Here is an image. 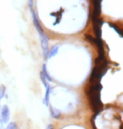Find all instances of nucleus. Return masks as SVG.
Segmentation results:
<instances>
[{"mask_svg": "<svg viewBox=\"0 0 123 129\" xmlns=\"http://www.w3.org/2000/svg\"><path fill=\"white\" fill-rule=\"evenodd\" d=\"M99 84H95L90 86V101L95 109H99L101 107V101H100V88Z\"/></svg>", "mask_w": 123, "mask_h": 129, "instance_id": "obj_1", "label": "nucleus"}, {"mask_svg": "<svg viewBox=\"0 0 123 129\" xmlns=\"http://www.w3.org/2000/svg\"><path fill=\"white\" fill-rule=\"evenodd\" d=\"M41 48H42V52H43V55L44 57L47 56L48 54V38L46 37V35L45 34H42L41 35Z\"/></svg>", "mask_w": 123, "mask_h": 129, "instance_id": "obj_2", "label": "nucleus"}, {"mask_svg": "<svg viewBox=\"0 0 123 129\" xmlns=\"http://www.w3.org/2000/svg\"><path fill=\"white\" fill-rule=\"evenodd\" d=\"M10 117V111L8 106L4 105L2 108V112H1V121L3 123H8L9 122Z\"/></svg>", "mask_w": 123, "mask_h": 129, "instance_id": "obj_3", "label": "nucleus"}, {"mask_svg": "<svg viewBox=\"0 0 123 129\" xmlns=\"http://www.w3.org/2000/svg\"><path fill=\"white\" fill-rule=\"evenodd\" d=\"M100 4H101V0H93V4H94V12L92 14L93 17L99 18L101 11Z\"/></svg>", "mask_w": 123, "mask_h": 129, "instance_id": "obj_4", "label": "nucleus"}, {"mask_svg": "<svg viewBox=\"0 0 123 129\" xmlns=\"http://www.w3.org/2000/svg\"><path fill=\"white\" fill-rule=\"evenodd\" d=\"M31 13H32V16H33V23H34V25H35V27H36V29H37V31L39 33V35H42L43 33V30H42V28H41V25L40 24V21L38 20L37 19V16H36V13L35 11H34V9L33 10H31Z\"/></svg>", "mask_w": 123, "mask_h": 129, "instance_id": "obj_5", "label": "nucleus"}, {"mask_svg": "<svg viewBox=\"0 0 123 129\" xmlns=\"http://www.w3.org/2000/svg\"><path fill=\"white\" fill-rule=\"evenodd\" d=\"M46 94H45V98H44L43 102L45 103V105L46 107H49L50 105V96H51V87L50 85H48L46 87Z\"/></svg>", "mask_w": 123, "mask_h": 129, "instance_id": "obj_6", "label": "nucleus"}, {"mask_svg": "<svg viewBox=\"0 0 123 129\" xmlns=\"http://www.w3.org/2000/svg\"><path fill=\"white\" fill-rule=\"evenodd\" d=\"M49 107H50V114H51V117L55 118V119H58L61 117V112L58 109H57V108L51 107V105H49Z\"/></svg>", "mask_w": 123, "mask_h": 129, "instance_id": "obj_7", "label": "nucleus"}, {"mask_svg": "<svg viewBox=\"0 0 123 129\" xmlns=\"http://www.w3.org/2000/svg\"><path fill=\"white\" fill-rule=\"evenodd\" d=\"M58 49H59L58 46H53V47L51 49V50L48 51L46 59H48V58L50 59V58H51V57H53V56L56 55L57 54V52H58Z\"/></svg>", "mask_w": 123, "mask_h": 129, "instance_id": "obj_8", "label": "nucleus"}, {"mask_svg": "<svg viewBox=\"0 0 123 129\" xmlns=\"http://www.w3.org/2000/svg\"><path fill=\"white\" fill-rule=\"evenodd\" d=\"M41 72H42V73H43L44 76L46 77V81H52L51 77V76H50V75L48 74L47 70H46V64H43V66H42V71H41Z\"/></svg>", "mask_w": 123, "mask_h": 129, "instance_id": "obj_9", "label": "nucleus"}, {"mask_svg": "<svg viewBox=\"0 0 123 129\" xmlns=\"http://www.w3.org/2000/svg\"><path fill=\"white\" fill-rule=\"evenodd\" d=\"M40 77H41V82H42V84H43V86H45V87H46L48 86V81H46V77L44 76V75H43V73L41 71V73H40Z\"/></svg>", "mask_w": 123, "mask_h": 129, "instance_id": "obj_10", "label": "nucleus"}, {"mask_svg": "<svg viewBox=\"0 0 123 129\" xmlns=\"http://www.w3.org/2000/svg\"><path fill=\"white\" fill-rule=\"evenodd\" d=\"M109 26H111L112 28H113V29L116 30V31L117 32V33H119V35H121V36H122V33H121V30L119 29L118 27L116 26V24H109Z\"/></svg>", "mask_w": 123, "mask_h": 129, "instance_id": "obj_11", "label": "nucleus"}, {"mask_svg": "<svg viewBox=\"0 0 123 129\" xmlns=\"http://www.w3.org/2000/svg\"><path fill=\"white\" fill-rule=\"evenodd\" d=\"M5 129H18V127H17V125L15 124L14 122H10Z\"/></svg>", "mask_w": 123, "mask_h": 129, "instance_id": "obj_12", "label": "nucleus"}, {"mask_svg": "<svg viewBox=\"0 0 123 129\" xmlns=\"http://www.w3.org/2000/svg\"><path fill=\"white\" fill-rule=\"evenodd\" d=\"M5 91H6V90H5V87L4 86H2L1 87H0V98H3V97L4 96Z\"/></svg>", "mask_w": 123, "mask_h": 129, "instance_id": "obj_13", "label": "nucleus"}, {"mask_svg": "<svg viewBox=\"0 0 123 129\" xmlns=\"http://www.w3.org/2000/svg\"><path fill=\"white\" fill-rule=\"evenodd\" d=\"M85 37L87 38V40H90V42H92V43H95V39H94V38L92 37V36L86 35H85Z\"/></svg>", "mask_w": 123, "mask_h": 129, "instance_id": "obj_14", "label": "nucleus"}, {"mask_svg": "<svg viewBox=\"0 0 123 129\" xmlns=\"http://www.w3.org/2000/svg\"><path fill=\"white\" fill-rule=\"evenodd\" d=\"M33 6H34V1L33 0H29V8L30 10H33Z\"/></svg>", "mask_w": 123, "mask_h": 129, "instance_id": "obj_15", "label": "nucleus"}, {"mask_svg": "<svg viewBox=\"0 0 123 129\" xmlns=\"http://www.w3.org/2000/svg\"><path fill=\"white\" fill-rule=\"evenodd\" d=\"M0 129H4V123H3V122L1 120H0Z\"/></svg>", "mask_w": 123, "mask_h": 129, "instance_id": "obj_16", "label": "nucleus"}, {"mask_svg": "<svg viewBox=\"0 0 123 129\" xmlns=\"http://www.w3.org/2000/svg\"><path fill=\"white\" fill-rule=\"evenodd\" d=\"M46 129H53V127H52L51 125H48L47 127H46Z\"/></svg>", "mask_w": 123, "mask_h": 129, "instance_id": "obj_17", "label": "nucleus"}, {"mask_svg": "<svg viewBox=\"0 0 123 129\" xmlns=\"http://www.w3.org/2000/svg\"><path fill=\"white\" fill-rule=\"evenodd\" d=\"M0 99H1V98H0Z\"/></svg>", "mask_w": 123, "mask_h": 129, "instance_id": "obj_18", "label": "nucleus"}]
</instances>
